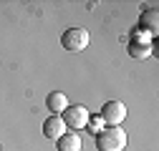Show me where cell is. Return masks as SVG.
<instances>
[{
    "instance_id": "cell-1",
    "label": "cell",
    "mask_w": 159,
    "mask_h": 151,
    "mask_svg": "<svg viewBox=\"0 0 159 151\" xmlns=\"http://www.w3.org/2000/svg\"><path fill=\"white\" fill-rule=\"evenodd\" d=\"M124 146H126V131L121 126H106L96 134L98 151H124Z\"/></svg>"
},
{
    "instance_id": "cell-2",
    "label": "cell",
    "mask_w": 159,
    "mask_h": 151,
    "mask_svg": "<svg viewBox=\"0 0 159 151\" xmlns=\"http://www.w3.org/2000/svg\"><path fill=\"white\" fill-rule=\"evenodd\" d=\"M89 30L86 28H68L63 35H61V45L71 53H78V50H84L89 45Z\"/></svg>"
},
{
    "instance_id": "cell-3",
    "label": "cell",
    "mask_w": 159,
    "mask_h": 151,
    "mask_svg": "<svg viewBox=\"0 0 159 151\" xmlns=\"http://www.w3.org/2000/svg\"><path fill=\"white\" fill-rule=\"evenodd\" d=\"M61 119H63L66 128H84V126H89V121H91L86 106H68V108L61 113Z\"/></svg>"
},
{
    "instance_id": "cell-4",
    "label": "cell",
    "mask_w": 159,
    "mask_h": 151,
    "mask_svg": "<svg viewBox=\"0 0 159 151\" xmlns=\"http://www.w3.org/2000/svg\"><path fill=\"white\" fill-rule=\"evenodd\" d=\"M126 119V106L121 101H106L101 108V121H106L109 126H119Z\"/></svg>"
},
{
    "instance_id": "cell-5",
    "label": "cell",
    "mask_w": 159,
    "mask_h": 151,
    "mask_svg": "<svg viewBox=\"0 0 159 151\" xmlns=\"http://www.w3.org/2000/svg\"><path fill=\"white\" fill-rule=\"evenodd\" d=\"M63 134H66V123H63L61 116H48V119L43 121V136H46V139L58 141Z\"/></svg>"
},
{
    "instance_id": "cell-6",
    "label": "cell",
    "mask_w": 159,
    "mask_h": 151,
    "mask_svg": "<svg viewBox=\"0 0 159 151\" xmlns=\"http://www.w3.org/2000/svg\"><path fill=\"white\" fill-rule=\"evenodd\" d=\"M152 50H154V48H152L149 41H142V38H131V41H129V55H131V58H136V61L149 58Z\"/></svg>"
},
{
    "instance_id": "cell-7",
    "label": "cell",
    "mask_w": 159,
    "mask_h": 151,
    "mask_svg": "<svg viewBox=\"0 0 159 151\" xmlns=\"http://www.w3.org/2000/svg\"><path fill=\"white\" fill-rule=\"evenodd\" d=\"M46 106H48V111L53 113V116H61V113L71 106L68 103V98H66V93H61V91H53L51 96L46 98Z\"/></svg>"
},
{
    "instance_id": "cell-8",
    "label": "cell",
    "mask_w": 159,
    "mask_h": 151,
    "mask_svg": "<svg viewBox=\"0 0 159 151\" xmlns=\"http://www.w3.org/2000/svg\"><path fill=\"white\" fill-rule=\"evenodd\" d=\"M56 144H58V151H81V139L73 131H66Z\"/></svg>"
},
{
    "instance_id": "cell-9",
    "label": "cell",
    "mask_w": 159,
    "mask_h": 151,
    "mask_svg": "<svg viewBox=\"0 0 159 151\" xmlns=\"http://www.w3.org/2000/svg\"><path fill=\"white\" fill-rule=\"evenodd\" d=\"M139 25H142V30H149L152 35H157V30H159V13H157V8L142 13V20H139Z\"/></svg>"
},
{
    "instance_id": "cell-10",
    "label": "cell",
    "mask_w": 159,
    "mask_h": 151,
    "mask_svg": "<svg viewBox=\"0 0 159 151\" xmlns=\"http://www.w3.org/2000/svg\"><path fill=\"white\" fill-rule=\"evenodd\" d=\"M98 126H101V121H98V119H93V121H89V128L93 131V134H98V131H101V128H98Z\"/></svg>"
}]
</instances>
